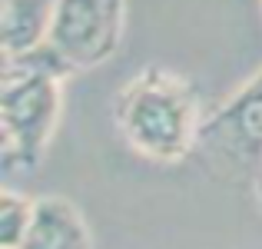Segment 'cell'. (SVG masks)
I'll return each mask as SVG.
<instances>
[{
	"label": "cell",
	"instance_id": "1",
	"mask_svg": "<svg viewBox=\"0 0 262 249\" xmlns=\"http://www.w3.org/2000/svg\"><path fill=\"white\" fill-rule=\"evenodd\" d=\"M113 123L129 150L153 163H179L203 136V93L169 67H143L113 100Z\"/></svg>",
	"mask_w": 262,
	"mask_h": 249
},
{
	"label": "cell",
	"instance_id": "2",
	"mask_svg": "<svg viewBox=\"0 0 262 249\" xmlns=\"http://www.w3.org/2000/svg\"><path fill=\"white\" fill-rule=\"evenodd\" d=\"M57 77L4 67L0 87V136H4V166L7 170H33L43 160L53 140L63 90Z\"/></svg>",
	"mask_w": 262,
	"mask_h": 249
},
{
	"label": "cell",
	"instance_id": "3",
	"mask_svg": "<svg viewBox=\"0 0 262 249\" xmlns=\"http://www.w3.org/2000/svg\"><path fill=\"white\" fill-rule=\"evenodd\" d=\"M123 27H126L123 0H57L47 44L73 70H93L120 50Z\"/></svg>",
	"mask_w": 262,
	"mask_h": 249
},
{
	"label": "cell",
	"instance_id": "4",
	"mask_svg": "<svg viewBox=\"0 0 262 249\" xmlns=\"http://www.w3.org/2000/svg\"><path fill=\"white\" fill-rule=\"evenodd\" d=\"M199 147L229 166H249L256 176L262 163V67L216 113L206 116Z\"/></svg>",
	"mask_w": 262,
	"mask_h": 249
},
{
	"label": "cell",
	"instance_id": "5",
	"mask_svg": "<svg viewBox=\"0 0 262 249\" xmlns=\"http://www.w3.org/2000/svg\"><path fill=\"white\" fill-rule=\"evenodd\" d=\"M20 249H93L83 213L63 196H40Z\"/></svg>",
	"mask_w": 262,
	"mask_h": 249
},
{
	"label": "cell",
	"instance_id": "6",
	"mask_svg": "<svg viewBox=\"0 0 262 249\" xmlns=\"http://www.w3.org/2000/svg\"><path fill=\"white\" fill-rule=\"evenodd\" d=\"M57 0H0V50L17 57L40 47L50 33Z\"/></svg>",
	"mask_w": 262,
	"mask_h": 249
},
{
	"label": "cell",
	"instance_id": "7",
	"mask_svg": "<svg viewBox=\"0 0 262 249\" xmlns=\"http://www.w3.org/2000/svg\"><path fill=\"white\" fill-rule=\"evenodd\" d=\"M33 203L37 199H27L13 190L0 193V246L4 249H20L27 226L33 219Z\"/></svg>",
	"mask_w": 262,
	"mask_h": 249
},
{
	"label": "cell",
	"instance_id": "8",
	"mask_svg": "<svg viewBox=\"0 0 262 249\" xmlns=\"http://www.w3.org/2000/svg\"><path fill=\"white\" fill-rule=\"evenodd\" d=\"M252 186H256V199H259V210H262V163H259L256 176H252Z\"/></svg>",
	"mask_w": 262,
	"mask_h": 249
},
{
	"label": "cell",
	"instance_id": "9",
	"mask_svg": "<svg viewBox=\"0 0 262 249\" xmlns=\"http://www.w3.org/2000/svg\"><path fill=\"white\" fill-rule=\"evenodd\" d=\"M259 4H262V0H259Z\"/></svg>",
	"mask_w": 262,
	"mask_h": 249
}]
</instances>
